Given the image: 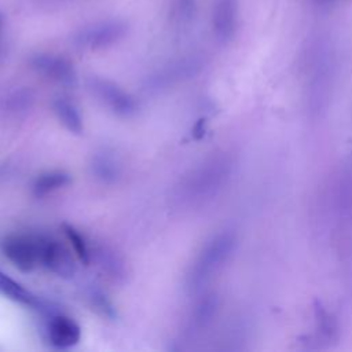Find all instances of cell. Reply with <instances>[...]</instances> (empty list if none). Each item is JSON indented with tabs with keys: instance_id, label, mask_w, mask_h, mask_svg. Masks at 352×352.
<instances>
[{
	"instance_id": "52a82bcc",
	"label": "cell",
	"mask_w": 352,
	"mask_h": 352,
	"mask_svg": "<svg viewBox=\"0 0 352 352\" xmlns=\"http://www.w3.org/2000/svg\"><path fill=\"white\" fill-rule=\"evenodd\" d=\"M41 264L52 274L69 279L73 278L77 265L72 252L62 242L44 236L41 250Z\"/></svg>"
},
{
	"instance_id": "9c48e42d",
	"label": "cell",
	"mask_w": 352,
	"mask_h": 352,
	"mask_svg": "<svg viewBox=\"0 0 352 352\" xmlns=\"http://www.w3.org/2000/svg\"><path fill=\"white\" fill-rule=\"evenodd\" d=\"M212 28L216 38L228 43L238 28V0H214L212 8Z\"/></svg>"
},
{
	"instance_id": "7c38bea8",
	"label": "cell",
	"mask_w": 352,
	"mask_h": 352,
	"mask_svg": "<svg viewBox=\"0 0 352 352\" xmlns=\"http://www.w3.org/2000/svg\"><path fill=\"white\" fill-rule=\"evenodd\" d=\"M219 311V298L214 293H206L194 304L188 320L187 330L190 334L197 336L204 333L214 320Z\"/></svg>"
},
{
	"instance_id": "277c9868",
	"label": "cell",
	"mask_w": 352,
	"mask_h": 352,
	"mask_svg": "<svg viewBox=\"0 0 352 352\" xmlns=\"http://www.w3.org/2000/svg\"><path fill=\"white\" fill-rule=\"evenodd\" d=\"M44 236L32 234H11L1 242L3 254L22 272H29L41 264Z\"/></svg>"
},
{
	"instance_id": "8992f818",
	"label": "cell",
	"mask_w": 352,
	"mask_h": 352,
	"mask_svg": "<svg viewBox=\"0 0 352 352\" xmlns=\"http://www.w3.org/2000/svg\"><path fill=\"white\" fill-rule=\"evenodd\" d=\"M29 63L34 72L56 84L63 87H74L77 84L76 69L65 56L38 52L30 58Z\"/></svg>"
},
{
	"instance_id": "ac0fdd59",
	"label": "cell",
	"mask_w": 352,
	"mask_h": 352,
	"mask_svg": "<svg viewBox=\"0 0 352 352\" xmlns=\"http://www.w3.org/2000/svg\"><path fill=\"white\" fill-rule=\"evenodd\" d=\"M87 296H88L91 307L100 316L107 318V319H114L116 308H114L111 300L107 297V294L102 289H99L95 285H92V286H89V289L87 292Z\"/></svg>"
},
{
	"instance_id": "8fae6325",
	"label": "cell",
	"mask_w": 352,
	"mask_h": 352,
	"mask_svg": "<svg viewBox=\"0 0 352 352\" xmlns=\"http://www.w3.org/2000/svg\"><path fill=\"white\" fill-rule=\"evenodd\" d=\"M91 261L114 282H122L126 278V263L120 253L106 243H96L91 248Z\"/></svg>"
},
{
	"instance_id": "7a4b0ae2",
	"label": "cell",
	"mask_w": 352,
	"mask_h": 352,
	"mask_svg": "<svg viewBox=\"0 0 352 352\" xmlns=\"http://www.w3.org/2000/svg\"><path fill=\"white\" fill-rule=\"evenodd\" d=\"M236 248V236L232 231H221L210 236L187 272V287L192 292L201 290L231 258Z\"/></svg>"
},
{
	"instance_id": "7402d4cb",
	"label": "cell",
	"mask_w": 352,
	"mask_h": 352,
	"mask_svg": "<svg viewBox=\"0 0 352 352\" xmlns=\"http://www.w3.org/2000/svg\"><path fill=\"white\" fill-rule=\"evenodd\" d=\"M316 3H319V4H327V3H331V1H334V0H315Z\"/></svg>"
},
{
	"instance_id": "3957f363",
	"label": "cell",
	"mask_w": 352,
	"mask_h": 352,
	"mask_svg": "<svg viewBox=\"0 0 352 352\" xmlns=\"http://www.w3.org/2000/svg\"><path fill=\"white\" fill-rule=\"evenodd\" d=\"M87 87L103 106L121 118H131L139 110L135 96L106 77L89 76L87 80Z\"/></svg>"
},
{
	"instance_id": "4fadbf2b",
	"label": "cell",
	"mask_w": 352,
	"mask_h": 352,
	"mask_svg": "<svg viewBox=\"0 0 352 352\" xmlns=\"http://www.w3.org/2000/svg\"><path fill=\"white\" fill-rule=\"evenodd\" d=\"M89 169L94 177L103 184H114L121 177V164L118 158L107 150L92 155Z\"/></svg>"
},
{
	"instance_id": "5bb4252c",
	"label": "cell",
	"mask_w": 352,
	"mask_h": 352,
	"mask_svg": "<svg viewBox=\"0 0 352 352\" xmlns=\"http://www.w3.org/2000/svg\"><path fill=\"white\" fill-rule=\"evenodd\" d=\"M52 109L59 122L72 133L80 135L84 129L82 117L77 106L66 98H56L52 103Z\"/></svg>"
},
{
	"instance_id": "44dd1931",
	"label": "cell",
	"mask_w": 352,
	"mask_h": 352,
	"mask_svg": "<svg viewBox=\"0 0 352 352\" xmlns=\"http://www.w3.org/2000/svg\"><path fill=\"white\" fill-rule=\"evenodd\" d=\"M7 56V47L4 45V43H0V65L4 62Z\"/></svg>"
},
{
	"instance_id": "e0dca14e",
	"label": "cell",
	"mask_w": 352,
	"mask_h": 352,
	"mask_svg": "<svg viewBox=\"0 0 352 352\" xmlns=\"http://www.w3.org/2000/svg\"><path fill=\"white\" fill-rule=\"evenodd\" d=\"M34 103V94L32 89L22 87L15 88L6 94V96L1 99V109L11 116H21L25 114L32 109Z\"/></svg>"
},
{
	"instance_id": "5b68a950",
	"label": "cell",
	"mask_w": 352,
	"mask_h": 352,
	"mask_svg": "<svg viewBox=\"0 0 352 352\" xmlns=\"http://www.w3.org/2000/svg\"><path fill=\"white\" fill-rule=\"evenodd\" d=\"M128 32V25L120 19L100 21L80 29L73 41L76 47L89 51H99L109 48L122 40Z\"/></svg>"
},
{
	"instance_id": "2e32d148",
	"label": "cell",
	"mask_w": 352,
	"mask_h": 352,
	"mask_svg": "<svg viewBox=\"0 0 352 352\" xmlns=\"http://www.w3.org/2000/svg\"><path fill=\"white\" fill-rule=\"evenodd\" d=\"M0 294L11 301L29 305V307H40V300L21 283L14 280L11 276L4 274L0 270Z\"/></svg>"
},
{
	"instance_id": "9a60e30c",
	"label": "cell",
	"mask_w": 352,
	"mask_h": 352,
	"mask_svg": "<svg viewBox=\"0 0 352 352\" xmlns=\"http://www.w3.org/2000/svg\"><path fill=\"white\" fill-rule=\"evenodd\" d=\"M70 182L72 176L69 173L63 170H48L34 179L32 184V192L36 198H43L66 187Z\"/></svg>"
},
{
	"instance_id": "d6986e66",
	"label": "cell",
	"mask_w": 352,
	"mask_h": 352,
	"mask_svg": "<svg viewBox=\"0 0 352 352\" xmlns=\"http://www.w3.org/2000/svg\"><path fill=\"white\" fill-rule=\"evenodd\" d=\"M62 228L70 242V245L73 246V250L76 253V256L78 257V260L81 263H84L85 265H88L91 263V246L87 243L85 238L70 224H62Z\"/></svg>"
},
{
	"instance_id": "6da1fadb",
	"label": "cell",
	"mask_w": 352,
	"mask_h": 352,
	"mask_svg": "<svg viewBox=\"0 0 352 352\" xmlns=\"http://www.w3.org/2000/svg\"><path fill=\"white\" fill-rule=\"evenodd\" d=\"M234 169L228 153H216L190 169L175 186L173 201L180 208H197L214 198Z\"/></svg>"
},
{
	"instance_id": "ba28073f",
	"label": "cell",
	"mask_w": 352,
	"mask_h": 352,
	"mask_svg": "<svg viewBox=\"0 0 352 352\" xmlns=\"http://www.w3.org/2000/svg\"><path fill=\"white\" fill-rule=\"evenodd\" d=\"M199 63L195 58H183L160 69L147 78V89L161 91L182 80L190 78L198 72Z\"/></svg>"
},
{
	"instance_id": "ffe728a7",
	"label": "cell",
	"mask_w": 352,
	"mask_h": 352,
	"mask_svg": "<svg viewBox=\"0 0 352 352\" xmlns=\"http://www.w3.org/2000/svg\"><path fill=\"white\" fill-rule=\"evenodd\" d=\"M194 10H195V0H175L172 18L175 22L186 23L192 18Z\"/></svg>"
},
{
	"instance_id": "30bf717a",
	"label": "cell",
	"mask_w": 352,
	"mask_h": 352,
	"mask_svg": "<svg viewBox=\"0 0 352 352\" xmlns=\"http://www.w3.org/2000/svg\"><path fill=\"white\" fill-rule=\"evenodd\" d=\"M48 341L58 349H67L78 344L81 329L76 320L66 315H54L47 326Z\"/></svg>"
},
{
	"instance_id": "603a6c76",
	"label": "cell",
	"mask_w": 352,
	"mask_h": 352,
	"mask_svg": "<svg viewBox=\"0 0 352 352\" xmlns=\"http://www.w3.org/2000/svg\"><path fill=\"white\" fill-rule=\"evenodd\" d=\"M1 26H3V16L0 15V30H1Z\"/></svg>"
}]
</instances>
